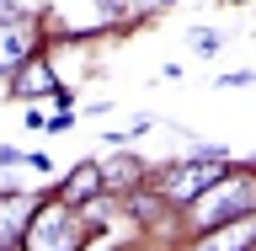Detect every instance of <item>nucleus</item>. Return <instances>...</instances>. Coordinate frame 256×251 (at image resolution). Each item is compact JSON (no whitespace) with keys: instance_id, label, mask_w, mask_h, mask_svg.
Segmentation results:
<instances>
[{"instance_id":"nucleus-6","label":"nucleus","mask_w":256,"mask_h":251,"mask_svg":"<svg viewBox=\"0 0 256 251\" xmlns=\"http://www.w3.org/2000/svg\"><path fill=\"white\" fill-rule=\"evenodd\" d=\"M11 91H27V96H43V91H59V86H54V70H48L43 59H38V64H27V75H22V86H11Z\"/></svg>"},{"instance_id":"nucleus-9","label":"nucleus","mask_w":256,"mask_h":251,"mask_svg":"<svg viewBox=\"0 0 256 251\" xmlns=\"http://www.w3.org/2000/svg\"><path fill=\"white\" fill-rule=\"evenodd\" d=\"M16 235H22V198L11 192V203H6V246H16Z\"/></svg>"},{"instance_id":"nucleus-2","label":"nucleus","mask_w":256,"mask_h":251,"mask_svg":"<svg viewBox=\"0 0 256 251\" xmlns=\"http://www.w3.org/2000/svg\"><path fill=\"white\" fill-rule=\"evenodd\" d=\"M219 160H208V155H198V160H187V166H176V176L166 182V192L171 198H203L214 182H219Z\"/></svg>"},{"instance_id":"nucleus-3","label":"nucleus","mask_w":256,"mask_h":251,"mask_svg":"<svg viewBox=\"0 0 256 251\" xmlns=\"http://www.w3.org/2000/svg\"><path fill=\"white\" fill-rule=\"evenodd\" d=\"M80 246V224L70 214H43L32 224V251H75Z\"/></svg>"},{"instance_id":"nucleus-7","label":"nucleus","mask_w":256,"mask_h":251,"mask_svg":"<svg viewBox=\"0 0 256 251\" xmlns=\"http://www.w3.org/2000/svg\"><path fill=\"white\" fill-rule=\"evenodd\" d=\"M96 187H107V176H96V166H80V171L64 182V198H91Z\"/></svg>"},{"instance_id":"nucleus-1","label":"nucleus","mask_w":256,"mask_h":251,"mask_svg":"<svg viewBox=\"0 0 256 251\" xmlns=\"http://www.w3.org/2000/svg\"><path fill=\"white\" fill-rule=\"evenodd\" d=\"M246 198H251V187H246V182H214L203 198H192V208H198L192 219H198V224H224L240 203H246Z\"/></svg>"},{"instance_id":"nucleus-5","label":"nucleus","mask_w":256,"mask_h":251,"mask_svg":"<svg viewBox=\"0 0 256 251\" xmlns=\"http://www.w3.org/2000/svg\"><path fill=\"white\" fill-rule=\"evenodd\" d=\"M27 38H32V27L11 11V16H6V70H16V64H22V54H27Z\"/></svg>"},{"instance_id":"nucleus-11","label":"nucleus","mask_w":256,"mask_h":251,"mask_svg":"<svg viewBox=\"0 0 256 251\" xmlns=\"http://www.w3.org/2000/svg\"><path fill=\"white\" fill-rule=\"evenodd\" d=\"M102 6H107V16H123L128 11V0H102Z\"/></svg>"},{"instance_id":"nucleus-10","label":"nucleus","mask_w":256,"mask_h":251,"mask_svg":"<svg viewBox=\"0 0 256 251\" xmlns=\"http://www.w3.org/2000/svg\"><path fill=\"white\" fill-rule=\"evenodd\" d=\"M192 48H198V54H219V32H214V27H198V32H192Z\"/></svg>"},{"instance_id":"nucleus-4","label":"nucleus","mask_w":256,"mask_h":251,"mask_svg":"<svg viewBox=\"0 0 256 251\" xmlns=\"http://www.w3.org/2000/svg\"><path fill=\"white\" fill-rule=\"evenodd\" d=\"M251 240H256V219H240L230 230H219V235H208L203 251H240V246H251Z\"/></svg>"},{"instance_id":"nucleus-12","label":"nucleus","mask_w":256,"mask_h":251,"mask_svg":"<svg viewBox=\"0 0 256 251\" xmlns=\"http://www.w3.org/2000/svg\"><path fill=\"white\" fill-rule=\"evenodd\" d=\"M160 6H171V0H160Z\"/></svg>"},{"instance_id":"nucleus-8","label":"nucleus","mask_w":256,"mask_h":251,"mask_svg":"<svg viewBox=\"0 0 256 251\" xmlns=\"http://www.w3.org/2000/svg\"><path fill=\"white\" fill-rule=\"evenodd\" d=\"M139 171H144V166H139L134 155L112 160V166H107V187H134V182H139Z\"/></svg>"}]
</instances>
